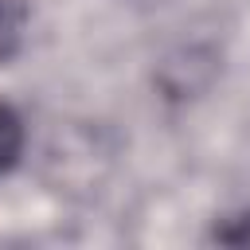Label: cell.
Instances as JSON below:
<instances>
[{
    "mask_svg": "<svg viewBox=\"0 0 250 250\" xmlns=\"http://www.w3.org/2000/svg\"><path fill=\"white\" fill-rule=\"evenodd\" d=\"M23 141H27V133H23V117H20L8 102H0V176H8V172L20 164V156H23Z\"/></svg>",
    "mask_w": 250,
    "mask_h": 250,
    "instance_id": "6da1fadb",
    "label": "cell"
},
{
    "mask_svg": "<svg viewBox=\"0 0 250 250\" xmlns=\"http://www.w3.org/2000/svg\"><path fill=\"white\" fill-rule=\"evenodd\" d=\"M16 43H20V20H16V12L0 0V62L12 59Z\"/></svg>",
    "mask_w": 250,
    "mask_h": 250,
    "instance_id": "7a4b0ae2",
    "label": "cell"
},
{
    "mask_svg": "<svg viewBox=\"0 0 250 250\" xmlns=\"http://www.w3.org/2000/svg\"><path fill=\"white\" fill-rule=\"evenodd\" d=\"M215 238H219V242H234V246H246V242H250V215H238V219H230V227L215 230Z\"/></svg>",
    "mask_w": 250,
    "mask_h": 250,
    "instance_id": "3957f363",
    "label": "cell"
}]
</instances>
